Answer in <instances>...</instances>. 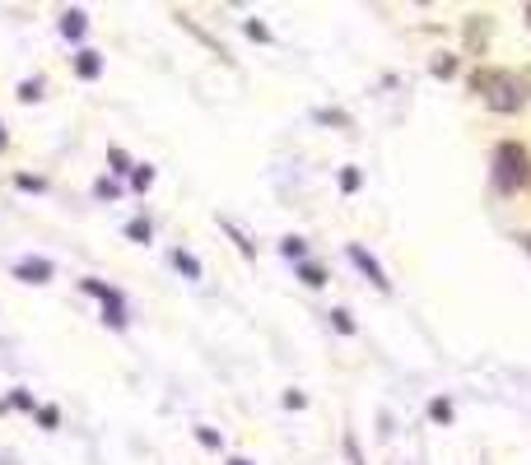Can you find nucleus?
<instances>
[{
	"mask_svg": "<svg viewBox=\"0 0 531 465\" xmlns=\"http://www.w3.org/2000/svg\"><path fill=\"white\" fill-rule=\"evenodd\" d=\"M466 84H471V93H476V98L490 107V112H504V117H513V112H522V107H527V89H522V80L513 75V70L476 66Z\"/></svg>",
	"mask_w": 531,
	"mask_h": 465,
	"instance_id": "f257e3e1",
	"label": "nucleus"
},
{
	"mask_svg": "<svg viewBox=\"0 0 531 465\" xmlns=\"http://www.w3.org/2000/svg\"><path fill=\"white\" fill-rule=\"evenodd\" d=\"M527 182H531V154H527V145H518V140L494 145V186H499L504 196H513V191H522Z\"/></svg>",
	"mask_w": 531,
	"mask_h": 465,
	"instance_id": "f03ea898",
	"label": "nucleus"
},
{
	"mask_svg": "<svg viewBox=\"0 0 531 465\" xmlns=\"http://www.w3.org/2000/svg\"><path fill=\"white\" fill-rule=\"evenodd\" d=\"M80 289L89 293V298H98L103 303V321H108L112 331H122L126 326V293L122 289H112V284H103V279H80Z\"/></svg>",
	"mask_w": 531,
	"mask_h": 465,
	"instance_id": "7ed1b4c3",
	"label": "nucleus"
},
{
	"mask_svg": "<svg viewBox=\"0 0 531 465\" xmlns=\"http://www.w3.org/2000/svg\"><path fill=\"white\" fill-rule=\"evenodd\" d=\"M345 256H350V266L359 270V275H364V279H368V284H373V289H378V293H387V289H392V279H387V270L378 266V256L368 252V247H359V242H350V247H345Z\"/></svg>",
	"mask_w": 531,
	"mask_h": 465,
	"instance_id": "20e7f679",
	"label": "nucleus"
},
{
	"mask_svg": "<svg viewBox=\"0 0 531 465\" xmlns=\"http://www.w3.org/2000/svg\"><path fill=\"white\" fill-rule=\"evenodd\" d=\"M56 270H52V261L47 256H24L19 266H14V279H24V284H47Z\"/></svg>",
	"mask_w": 531,
	"mask_h": 465,
	"instance_id": "39448f33",
	"label": "nucleus"
},
{
	"mask_svg": "<svg viewBox=\"0 0 531 465\" xmlns=\"http://www.w3.org/2000/svg\"><path fill=\"white\" fill-rule=\"evenodd\" d=\"M462 38H466V52H485V38H490V14H471L462 24Z\"/></svg>",
	"mask_w": 531,
	"mask_h": 465,
	"instance_id": "423d86ee",
	"label": "nucleus"
},
{
	"mask_svg": "<svg viewBox=\"0 0 531 465\" xmlns=\"http://www.w3.org/2000/svg\"><path fill=\"white\" fill-rule=\"evenodd\" d=\"M84 33H89V14L75 10V5H70V10H61V38H66V42H80Z\"/></svg>",
	"mask_w": 531,
	"mask_h": 465,
	"instance_id": "0eeeda50",
	"label": "nucleus"
},
{
	"mask_svg": "<svg viewBox=\"0 0 531 465\" xmlns=\"http://www.w3.org/2000/svg\"><path fill=\"white\" fill-rule=\"evenodd\" d=\"M75 75H80V80H98V75H103V56L80 47V52H75Z\"/></svg>",
	"mask_w": 531,
	"mask_h": 465,
	"instance_id": "6e6552de",
	"label": "nucleus"
},
{
	"mask_svg": "<svg viewBox=\"0 0 531 465\" xmlns=\"http://www.w3.org/2000/svg\"><path fill=\"white\" fill-rule=\"evenodd\" d=\"M219 228H224V233H229L233 238V247H238V252L247 256V261H252V256H257V247H252V242H247V233L238 224H233V219H219Z\"/></svg>",
	"mask_w": 531,
	"mask_h": 465,
	"instance_id": "1a4fd4ad",
	"label": "nucleus"
},
{
	"mask_svg": "<svg viewBox=\"0 0 531 465\" xmlns=\"http://www.w3.org/2000/svg\"><path fill=\"white\" fill-rule=\"evenodd\" d=\"M5 405H10V410H24V414H38V400L28 396L24 386H14L10 396H5Z\"/></svg>",
	"mask_w": 531,
	"mask_h": 465,
	"instance_id": "9d476101",
	"label": "nucleus"
},
{
	"mask_svg": "<svg viewBox=\"0 0 531 465\" xmlns=\"http://www.w3.org/2000/svg\"><path fill=\"white\" fill-rule=\"evenodd\" d=\"M108 163H112V173H122V177L136 173V163L126 159V149H122V145H108Z\"/></svg>",
	"mask_w": 531,
	"mask_h": 465,
	"instance_id": "9b49d317",
	"label": "nucleus"
},
{
	"mask_svg": "<svg viewBox=\"0 0 531 465\" xmlns=\"http://www.w3.org/2000/svg\"><path fill=\"white\" fill-rule=\"evenodd\" d=\"M317 121H322V126H341V131H354V121L345 117L341 107H322V112H317Z\"/></svg>",
	"mask_w": 531,
	"mask_h": 465,
	"instance_id": "f8f14e48",
	"label": "nucleus"
},
{
	"mask_svg": "<svg viewBox=\"0 0 531 465\" xmlns=\"http://www.w3.org/2000/svg\"><path fill=\"white\" fill-rule=\"evenodd\" d=\"M299 279L308 284V289H322V284H327V270H322V266H308V261H299Z\"/></svg>",
	"mask_w": 531,
	"mask_h": 465,
	"instance_id": "ddd939ff",
	"label": "nucleus"
},
{
	"mask_svg": "<svg viewBox=\"0 0 531 465\" xmlns=\"http://www.w3.org/2000/svg\"><path fill=\"white\" fill-rule=\"evenodd\" d=\"M173 266L182 270V275H187V279H201V261H196V256H191V252H173Z\"/></svg>",
	"mask_w": 531,
	"mask_h": 465,
	"instance_id": "4468645a",
	"label": "nucleus"
},
{
	"mask_svg": "<svg viewBox=\"0 0 531 465\" xmlns=\"http://www.w3.org/2000/svg\"><path fill=\"white\" fill-rule=\"evenodd\" d=\"M429 419H434V424H452V400L448 396L429 400Z\"/></svg>",
	"mask_w": 531,
	"mask_h": 465,
	"instance_id": "2eb2a0df",
	"label": "nucleus"
},
{
	"mask_svg": "<svg viewBox=\"0 0 531 465\" xmlns=\"http://www.w3.org/2000/svg\"><path fill=\"white\" fill-rule=\"evenodd\" d=\"M434 75H438V80H452V75H457V56H452V52H438L434 56Z\"/></svg>",
	"mask_w": 531,
	"mask_h": 465,
	"instance_id": "dca6fc26",
	"label": "nucleus"
},
{
	"mask_svg": "<svg viewBox=\"0 0 531 465\" xmlns=\"http://www.w3.org/2000/svg\"><path fill=\"white\" fill-rule=\"evenodd\" d=\"M42 428H61V410L56 405H38V414H33Z\"/></svg>",
	"mask_w": 531,
	"mask_h": 465,
	"instance_id": "f3484780",
	"label": "nucleus"
},
{
	"mask_svg": "<svg viewBox=\"0 0 531 465\" xmlns=\"http://www.w3.org/2000/svg\"><path fill=\"white\" fill-rule=\"evenodd\" d=\"M359 186H364V173H359V168H341V191H345V196L359 191Z\"/></svg>",
	"mask_w": 531,
	"mask_h": 465,
	"instance_id": "a211bd4d",
	"label": "nucleus"
},
{
	"mask_svg": "<svg viewBox=\"0 0 531 465\" xmlns=\"http://www.w3.org/2000/svg\"><path fill=\"white\" fill-rule=\"evenodd\" d=\"M14 186H19V191H33V196H38V191H47V182H42V177H33V173H19V177H14Z\"/></svg>",
	"mask_w": 531,
	"mask_h": 465,
	"instance_id": "6ab92c4d",
	"label": "nucleus"
},
{
	"mask_svg": "<svg viewBox=\"0 0 531 465\" xmlns=\"http://www.w3.org/2000/svg\"><path fill=\"white\" fill-rule=\"evenodd\" d=\"M331 326H336L341 335H354V317L345 312V307H336V312H331Z\"/></svg>",
	"mask_w": 531,
	"mask_h": 465,
	"instance_id": "aec40b11",
	"label": "nucleus"
},
{
	"mask_svg": "<svg viewBox=\"0 0 531 465\" xmlns=\"http://www.w3.org/2000/svg\"><path fill=\"white\" fill-rule=\"evenodd\" d=\"M126 238H131V242H150V219H131Z\"/></svg>",
	"mask_w": 531,
	"mask_h": 465,
	"instance_id": "412c9836",
	"label": "nucleus"
},
{
	"mask_svg": "<svg viewBox=\"0 0 531 465\" xmlns=\"http://www.w3.org/2000/svg\"><path fill=\"white\" fill-rule=\"evenodd\" d=\"M131 186H136V191H150V186H154V168H145V163H140L136 173H131Z\"/></svg>",
	"mask_w": 531,
	"mask_h": 465,
	"instance_id": "4be33fe9",
	"label": "nucleus"
},
{
	"mask_svg": "<svg viewBox=\"0 0 531 465\" xmlns=\"http://www.w3.org/2000/svg\"><path fill=\"white\" fill-rule=\"evenodd\" d=\"M196 442H201V447H210V452H219V447H224V438H219L215 428H196Z\"/></svg>",
	"mask_w": 531,
	"mask_h": 465,
	"instance_id": "5701e85b",
	"label": "nucleus"
},
{
	"mask_svg": "<svg viewBox=\"0 0 531 465\" xmlns=\"http://www.w3.org/2000/svg\"><path fill=\"white\" fill-rule=\"evenodd\" d=\"M19 98H24V103H38V98H42V80H24V84H19Z\"/></svg>",
	"mask_w": 531,
	"mask_h": 465,
	"instance_id": "b1692460",
	"label": "nucleus"
},
{
	"mask_svg": "<svg viewBox=\"0 0 531 465\" xmlns=\"http://www.w3.org/2000/svg\"><path fill=\"white\" fill-rule=\"evenodd\" d=\"M247 38H252V42H275V38H271V28L257 24V19H247Z\"/></svg>",
	"mask_w": 531,
	"mask_h": 465,
	"instance_id": "393cba45",
	"label": "nucleus"
},
{
	"mask_svg": "<svg viewBox=\"0 0 531 465\" xmlns=\"http://www.w3.org/2000/svg\"><path fill=\"white\" fill-rule=\"evenodd\" d=\"M280 252H285L289 261H303V238H285L280 242Z\"/></svg>",
	"mask_w": 531,
	"mask_h": 465,
	"instance_id": "a878e982",
	"label": "nucleus"
},
{
	"mask_svg": "<svg viewBox=\"0 0 531 465\" xmlns=\"http://www.w3.org/2000/svg\"><path fill=\"white\" fill-rule=\"evenodd\" d=\"M94 191H98L103 200H112V196H117V182H108V177H98V182H94Z\"/></svg>",
	"mask_w": 531,
	"mask_h": 465,
	"instance_id": "bb28decb",
	"label": "nucleus"
},
{
	"mask_svg": "<svg viewBox=\"0 0 531 465\" xmlns=\"http://www.w3.org/2000/svg\"><path fill=\"white\" fill-rule=\"evenodd\" d=\"M518 80H522V89H527V93H531V70H527V75H518Z\"/></svg>",
	"mask_w": 531,
	"mask_h": 465,
	"instance_id": "cd10ccee",
	"label": "nucleus"
},
{
	"mask_svg": "<svg viewBox=\"0 0 531 465\" xmlns=\"http://www.w3.org/2000/svg\"><path fill=\"white\" fill-rule=\"evenodd\" d=\"M5 145H10V135H5V126H0V149H5Z\"/></svg>",
	"mask_w": 531,
	"mask_h": 465,
	"instance_id": "c85d7f7f",
	"label": "nucleus"
},
{
	"mask_svg": "<svg viewBox=\"0 0 531 465\" xmlns=\"http://www.w3.org/2000/svg\"><path fill=\"white\" fill-rule=\"evenodd\" d=\"M229 465H252V461H243V456H233V461Z\"/></svg>",
	"mask_w": 531,
	"mask_h": 465,
	"instance_id": "c756f323",
	"label": "nucleus"
},
{
	"mask_svg": "<svg viewBox=\"0 0 531 465\" xmlns=\"http://www.w3.org/2000/svg\"><path fill=\"white\" fill-rule=\"evenodd\" d=\"M522 14H527V24H531V5H527V10H522Z\"/></svg>",
	"mask_w": 531,
	"mask_h": 465,
	"instance_id": "7c9ffc66",
	"label": "nucleus"
}]
</instances>
